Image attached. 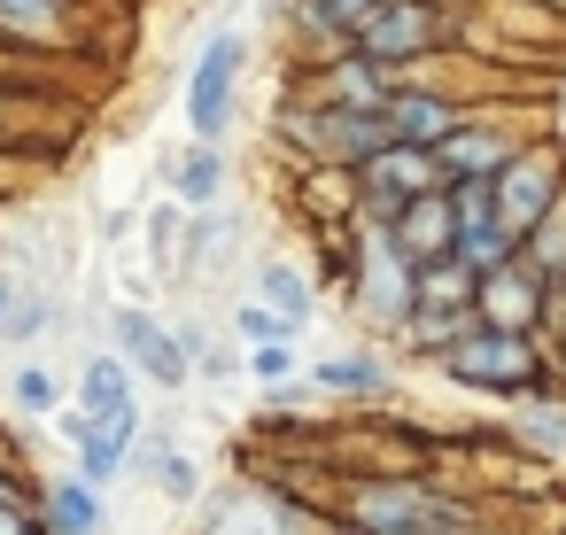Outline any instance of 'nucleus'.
Instances as JSON below:
<instances>
[{"mask_svg": "<svg viewBox=\"0 0 566 535\" xmlns=\"http://www.w3.org/2000/svg\"><path fill=\"white\" fill-rule=\"evenodd\" d=\"M357 535H473V512L427 489H357Z\"/></svg>", "mask_w": 566, "mask_h": 535, "instance_id": "1", "label": "nucleus"}, {"mask_svg": "<svg viewBox=\"0 0 566 535\" xmlns=\"http://www.w3.org/2000/svg\"><path fill=\"white\" fill-rule=\"evenodd\" d=\"M450 380L465 388H535V349L520 334H496V326H473L450 357H442Z\"/></svg>", "mask_w": 566, "mask_h": 535, "instance_id": "2", "label": "nucleus"}, {"mask_svg": "<svg viewBox=\"0 0 566 535\" xmlns=\"http://www.w3.org/2000/svg\"><path fill=\"white\" fill-rule=\"evenodd\" d=\"M233 78H241V32H218V40L195 55V78H187V125H195V140H202V148L226 133Z\"/></svg>", "mask_w": 566, "mask_h": 535, "instance_id": "3", "label": "nucleus"}, {"mask_svg": "<svg viewBox=\"0 0 566 535\" xmlns=\"http://www.w3.org/2000/svg\"><path fill=\"white\" fill-rule=\"evenodd\" d=\"M442 187H450V179H442V164H434L427 148H388V156H373V164H365V195H373L380 225H388L396 210H411V202L442 195Z\"/></svg>", "mask_w": 566, "mask_h": 535, "instance_id": "4", "label": "nucleus"}, {"mask_svg": "<svg viewBox=\"0 0 566 535\" xmlns=\"http://www.w3.org/2000/svg\"><path fill=\"white\" fill-rule=\"evenodd\" d=\"M380 233L396 241V256H403L411 272L450 264V256H458V210H450V187H442V195H427V202H411V210H396Z\"/></svg>", "mask_w": 566, "mask_h": 535, "instance_id": "5", "label": "nucleus"}, {"mask_svg": "<svg viewBox=\"0 0 566 535\" xmlns=\"http://www.w3.org/2000/svg\"><path fill=\"white\" fill-rule=\"evenodd\" d=\"M357 303H365L373 318H403V326H411V311H419V272L396 256L388 233H373L365 256H357Z\"/></svg>", "mask_w": 566, "mask_h": 535, "instance_id": "6", "label": "nucleus"}, {"mask_svg": "<svg viewBox=\"0 0 566 535\" xmlns=\"http://www.w3.org/2000/svg\"><path fill=\"white\" fill-rule=\"evenodd\" d=\"M551 202H558V156H551V148H527V156L496 179V210H504V225L527 241V233L551 218Z\"/></svg>", "mask_w": 566, "mask_h": 535, "instance_id": "7", "label": "nucleus"}, {"mask_svg": "<svg viewBox=\"0 0 566 535\" xmlns=\"http://www.w3.org/2000/svg\"><path fill=\"white\" fill-rule=\"evenodd\" d=\"M427 40H434V9H427V0H388V9L357 32V55H373V63L388 71V63L419 55Z\"/></svg>", "mask_w": 566, "mask_h": 535, "instance_id": "8", "label": "nucleus"}, {"mask_svg": "<svg viewBox=\"0 0 566 535\" xmlns=\"http://www.w3.org/2000/svg\"><path fill=\"white\" fill-rule=\"evenodd\" d=\"M434 164H442V179L450 187H496L520 156H512V140L504 133H481V125H465L450 148H434Z\"/></svg>", "mask_w": 566, "mask_h": 535, "instance_id": "9", "label": "nucleus"}, {"mask_svg": "<svg viewBox=\"0 0 566 535\" xmlns=\"http://www.w3.org/2000/svg\"><path fill=\"white\" fill-rule=\"evenodd\" d=\"M388 125H396V148H427V156L465 133L442 94H396V102H388Z\"/></svg>", "mask_w": 566, "mask_h": 535, "instance_id": "10", "label": "nucleus"}, {"mask_svg": "<svg viewBox=\"0 0 566 535\" xmlns=\"http://www.w3.org/2000/svg\"><path fill=\"white\" fill-rule=\"evenodd\" d=\"M117 342H125V349H133V365H140V373H156L164 388H179V380H187V349H179L148 311H117Z\"/></svg>", "mask_w": 566, "mask_h": 535, "instance_id": "11", "label": "nucleus"}, {"mask_svg": "<svg viewBox=\"0 0 566 535\" xmlns=\"http://www.w3.org/2000/svg\"><path fill=\"white\" fill-rule=\"evenodd\" d=\"M133 434H140V411H125V419H71V442L86 458V481H117Z\"/></svg>", "mask_w": 566, "mask_h": 535, "instance_id": "12", "label": "nucleus"}, {"mask_svg": "<svg viewBox=\"0 0 566 535\" xmlns=\"http://www.w3.org/2000/svg\"><path fill=\"white\" fill-rule=\"evenodd\" d=\"M535 295H543V280H535L527 264H512V272L481 280V326H496V334H520V326L535 318Z\"/></svg>", "mask_w": 566, "mask_h": 535, "instance_id": "13", "label": "nucleus"}, {"mask_svg": "<svg viewBox=\"0 0 566 535\" xmlns=\"http://www.w3.org/2000/svg\"><path fill=\"white\" fill-rule=\"evenodd\" d=\"M78 403H86V419H125V411H140V403H133V365H125V357H94V365L78 373Z\"/></svg>", "mask_w": 566, "mask_h": 535, "instance_id": "14", "label": "nucleus"}, {"mask_svg": "<svg viewBox=\"0 0 566 535\" xmlns=\"http://www.w3.org/2000/svg\"><path fill=\"white\" fill-rule=\"evenodd\" d=\"M334 102H342V109H388L396 94L380 86V63H373V55H342V63H334Z\"/></svg>", "mask_w": 566, "mask_h": 535, "instance_id": "15", "label": "nucleus"}, {"mask_svg": "<svg viewBox=\"0 0 566 535\" xmlns=\"http://www.w3.org/2000/svg\"><path fill=\"white\" fill-rule=\"evenodd\" d=\"M48 527H55V535H94V527H102V496H94V481H55V496H48Z\"/></svg>", "mask_w": 566, "mask_h": 535, "instance_id": "16", "label": "nucleus"}, {"mask_svg": "<svg viewBox=\"0 0 566 535\" xmlns=\"http://www.w3.org/2000/svg\"><path fill=\"white\" fill-rule=\"evenodd\" d=\"M218 187H226V164H218V148H195V156L179 164V202L210 210V202H218Z\"/></svg>", "mask_w": 566, "mask_h": 535, "instance_id": "17", "label": "nucleus"}, {"mask_svg": "<svg viewBox=\"0 0 566 535\" xmlns=\"http://www.w3.org/2000/svg\"><path fill=\"white\" fill-rule=\"evenodd\" d=\"M264 295H272V311L303 334V318H311V280H303L295 264H272V272H264Z\"/></svg>", "mask_w": 566, "mask_h": 535, "instance_id": "18", "label": "nucleus"}, {"mask_svg": "<svg viewBox=\"0 0 566 535\" xmlns=\"http://www.w3.org/2000/svg\"><path fill=\"white\" fill-rule=\"evenodd\" d=\"M318 388H334V396H373V388H380V357H326V365H318Z\"/></svg>", "mask_w": 566, "mask_h": 535, "instance_id": "19", "label": "nucleus"}, {"mask_svg": "<svg viewBox=\"0 0 566 535\" xmlns=\"http://www.w3.org/2000/svg\"><path fill=\"white\" fill-rule=\"evenodd\" d=\"M63 0H0V32H55Z\"/></svg>", "mask_w": 566, "mask_h": 535, "instance_id": "20", "label": "nucleus"}, {"mask_svg": "<svg viewBox=\"0 0 566 535\" xmlns=\"http://www.w3.org/2000/svg\"><path fill=\"white\" fill-rule=\"evenodd\" d=\"M287 334H295V326H287L272 303H249V311H241V342H256V349H280Z\"/></svg>", "mask_w": 566, "mask_h": 535, "instance_id": "21", "label": "nucleus"}, {"mask_svg": "<svg viewBox=\"0 0 566 535\" xmlns=\"http://www.w3.org/2000/svg\"><path fill=\"white\" fill-rule=\"evenodd\" d=\"M318 9H326V24H334V32H349V40H357V32L388 9V0H318Z\"/></svg>", "mask_w": 566, "mask_h": 535, "instance_id": "22", "label": "nucleus"}, {"mask_svg": "<svg viewBox=\"0 0 566 535\" xmlns=\"http://www.w3.org/2000/svg\"><path fill=\"white\" fill-rule=\"evenodd\" d=\"M17 403H24V411H55V380H48V365H17Z\"/></svg>", "mask_w": 566, "mask_h": 535, "instance_id": "23", "label": "nucleus"}, {"mask_svg": "<svg viewBox=\"0 0 566 535\" xmlns=\"http://www.w3.org/2000/svg\"><path fill=\"white\" fill-rule=\"evenodd\" d=\"M527 442L558 450V442H566V411H558V403H535V411H527Z\"/></svg>", "mask_w": 566, "mask_h": 535, "instance_id": "24", "label": "nucleus"}, {"mask_svg": "<svg viewBox=\"0 0 566 535\" xmlns=\"http://www.w3.org/2000/svg\"><path fill=\"white\" fill-rule=\"evenodd\" d=\"M249 373H256V380H280V373H287V342H280V349H256Z\"/></svg>", "mask_w": 566, "mask_h": 535, "instance_id": "25", "label": "nucleus"}, {"mask_svg": "<svg viewBox=\"0 0 566 535\" xmlns=\"http://www.w3.org/2000/svg\"><path fill=\"white\" fill-rule=\"evenodd\" d=\"M40 318H48V303H24V311L9 318V342H24V334H40Z\"/></svg>", "mask_w": 566, "mask_h": 535, "instance_id": "26", "label": "nucleus"}, {"mask_svg": "<svg viewBox=\"0 0 566 535\" xmlns=\"http://www.w3.org/2000/svg\"><path fill=\"white\" fill-rule=\"evenodd\" d=\"M164 489L187 496V489H195V465H187V458H164Z\"/></svg>", "mask_w": 566, "mask_h": 535, "instance_id": "27", "label": "nucleus"}, {"mask_svg": "<svg viewBox=\"0 0 566 535\" xmlns=\"http://www.w3.org/2000/svg\"><path fill=\"white\" fill-rule=\"evenodd\" d=\"M17 496H24V481H17V473H0V512H9Z\"/></svg>", "mask_w": 566, "mask_h": 535, "instance_id": "28", "label": "nucleus"}, {"mask_svg": "<svg viewBox=\"0 0 566 535\" xmlns=\"http://www.w3.org/2000/svg\"><path fill=\"white\" fill-rule=\"evenodd\" d=\"M0 334H9V280H0Z\"/></svg>", "mask_w": 566, "mask_h": 535, "instance_id": "29", "label": "nucleus"}]
</instances>
